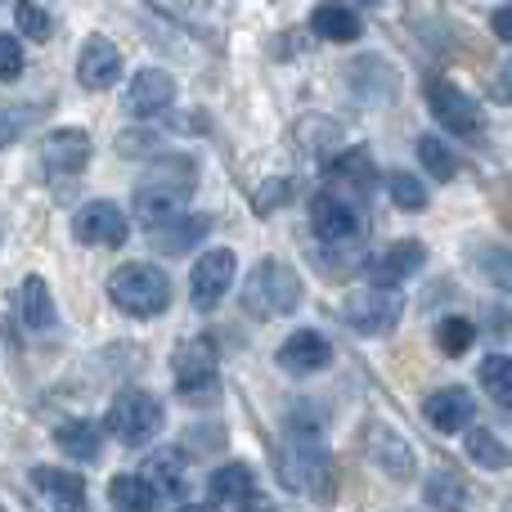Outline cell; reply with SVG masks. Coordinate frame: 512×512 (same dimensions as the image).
I'll use <instances>...</instances> for the list:
<instances>
[{"mask_svg": "<svg viewBox=\"0 0 512 512\" xmlns=\"http://www.w3.org/2000/svg\"><path fill=\"white\" fill-rule=\"evenodd\" d=\"M194 162L189 158H167L162 167H153L149 176L135 189V216H140L149 230H162V225L180 221L194 198Z\"/></svg>", "mask_w": 512, "mask_h": 512, "instance_id": "cell-1", "label": "cell"}, {"mask_svg": "<svg viewBox=\"0 0 512 512\" xmlns=\"http://www.w3.org/2000/svg\"><path fill=\"white\" fill-rule=\"evenodd\" d=\"M279 481L297 495H310L319 504H328L337 490V463L315 436L306 432H288L279 445Z\"/></svg>", "mask_w": 512, "mask_h": 512, "instance_id": "cell-2", "label": "cell"}, {"mask_svg": "<svg viewBox=\"0 0 512 512\" xmlns=\"http://www.w3.org/2000/svg\"><path fill=\"white\" fill-rule=\"evenodd\" d=\"M301 301V279L288 261H265L252 265V274L243 279V310L256 319H279V315H292Z\"/></svg>", "mask_w": 512, "mask_h": 512, "instance_id": "cell-3", "label": "cell"}, {"mask_svg": "<svg viewBox=\"0 0 512 512\" xmlns=\"http://www.w3.org/2000/svg\"><path fill=\"white\" fill-rule=\"evenodd\" d=\"M108 297H113V306L126 310V315L153 319L171 306V279L158 270V265L131 261V265H122V270H113V279H108Z\"/></svg>", "mask_w": 512, "mask_h": 512, "instance_id": "cell-4", "label": "cell"}, {"mask_svg": "<svg viewBox=\"0 0 512 512\" xmlns=\"http://www.w3.org/2000/svg\"><path fill=\"white\" fill-rule=\"evenodd\" d=\"M171 378L176 391L189 405H212L221 400V360H216V346L207 337H189L176 346V360H171Z\"/></svg>", "mask_w": 512, "mask_h": 512, "instance_id": "cell-5", "label": "cell"}, {"mask_svg": "<svg viewBox=\"0 0 512 512\" xmlns=\"http://www.w3.org/2000/svg\"><path fill=\"white\" fill-rule=\"evenodd\" d=\"M162 418H167V409H162L158 396H149V391H117V400L108 405V432L117 436L122 445H149L153 436L162 432Z\"/></svg>", "mask_w": 512, "mask_h": 512, "instance_id": "cell-6", "label": "cell"}, {"mask_svg": "<svg viewBox=\"0 0 512 512\" xmlns=\"http://www.w3.org/2000/svg\"><path fill=\"white\" fill-rule=\"evenodd\" d=\"M400 315H405L400 288H373V283H364V288L346 292V301H342V319L364 337H387L400 324Z\"/></svg>", "mask_w": 512, "mask_h": 512, "instance_id": "cell-7", "label": "cell"}, {"mask_svg": "<svg viewBox=\"0 0 512 512\" xmlns=\"http://www.w3.org/2000/svg\"><path fill=\"white\" fill-rule=\"evenodd\" d=\"M427 104H432V117L445 126V131H454V135H481L486 131V113H481V104L463 86H454V81H445V77L427 81Z\"/></svg>", "mask_w": 512, "mask_h": 512, "instance_id": "cell-8", "label": "cell"}, {"mask_svg": "<svg viewBox=\"0 0 512 512\" xmlns=\"http://www.w3.org/2000/svg\"><path fill=\"white\" fill-rule=\"evenodd\" d=\"M310 230L319 234V243L328 248H342V243H355L364 230V216L351 198L342 194H315L310 198Z\"/></svg>", "mask_w": 512, "mask_h": 512, "instance_id": "cell-9", "label": "cell"}, {"mask_svg": "<svg viewBox=\"0 0 512 512\" xmlns=\"http://www.w3.org/2000/svg\"><path fill=\"white\" fill-rule=\"evenodd\" d=\"M72 234H77V243H86V248H122L126 234H131V221H126V212L117 203L95 198V203H86L72 216Z\"/></svg>", "mask_w": 512, "mask_h": 512, "instance_id": "cell-10", "label": "cell"}, {"mask_svg": "<svg viewBox=\"0 0 512 512\" xmlns=\"http://www.w3.org/2000/svg\"><path fill=\"white\" fill-rule=\"evenodd\" d=\"M234 283V252L230 248H212L194 261V274H189V301L194 310H216L225 301Z\"/></svg>", "mask_w": 512, "mask_h": 512, "instance_id": "cell-11", "label": "cell"}, {"mask_svg": "<svg viewBox=\"0 0 512 512\" xmlns=\"http://www.w3.org/2000/svg\"><path fill=\"white\" fill-rule=\"evenodd\" d=\"M90 162V135L81 126H59V131L45 135L41 144V167L50 176H77Z\"/></svg>", "mask_w": 512, "mask_h": 512, "instance_id": "cell-12", "label": "cell"}, {"mask_svg": "<svg viewBox=\"0 0 512 512\" xmlns=\"http://www.w3.org/2000/svg\"><path fill=\"white\" fill-rule=\"evenodd\" d=\"M423 265H427V248H423V243H418V239H400V243L382 248L369 261V279H373V288H396V283L414 279Z\"/></svg>", "mask_w": 512, "mask_h": 512, "instance_id": "cell-13", "label": "cell"}, {"mask_svg": "<svg viewBox=\"0 0 512 512\" xmlns=\"http://www.w3.org/2000/svg\"><path fill=\"white\" fill-rule=\"evenodd\" d=\"M333 364V346H328L324 333H310V328H297L288 342L279 346V369L297 373V378H310V373L328 369Z\"/></svg>", "mask_w": 512, "mask_h": 512, "instance_id": "cell-14", "label": "cell"}, {"mask_svg": "<svg viewBox=\"0 0 512 512\" xmlns=\"http://www.w3.org/2000/svg\"><path fill=\"white\" fill-rule=\"evenodd\" d=\"M117 77H122V54H117V45L108 41V36H90L77 54V81L86 90H108V86H117Z\"/></svg>", "mask_w": 512, "mask_h": 512, "instance_id": "cell-15", "label": "cell"}, {"mask_svg": "<svg viewBox=\"0 0 512 512\" xmlns=\"http://www.w3.org/2000/svg\"><path fill=\"white\" fill-rule=\"evenodd\" d=\"M171 99H176V81H171L162 68H140L131 77V86H126V113L158 117L171 108Z\"/></svg>", "mask_w": 512, "mask_h": 512, "instance_id": "cell-16", "label": "cell"}, {"mask_svg": "<svg viewBox=\"0 0 512 512\" xmlns=\"http://www.w3.org/2000/svg\"><path fill=\"white\" fill-rule=\"evenodd\" d=\"M423 414L436 432H468L477 405H472V396L463 387H445V391H432V396L423 400Z\"/></svg>", "mask_w": 512, "mask_h": 512, "instance_id": "cell-17", "label": "cell"}, {"mask_svg": "<svg viewBox=\"0 0 512 512\" xmlns=\"http://www.w3.org/2000/svg\"><path fill=\"white\" fill-rule=\"evenodd\" d=\"M32 486L50 499L54 512H81V499H86V481L68 468H36Z\"/></svg>", "mask_w": 512, "mask_h": 512, "instance_id": "cell-18", "label": "cell"}, {"mask_svg": "<svg viewBox=\"0 0 512 512\" xmlns=\"http://www.w3.org/2000/svg\"><path fill=\"white\" fill-rule=\"evenodd\" d=\"M54 445H59L68 459L90 463V459H99V450H104V427L90 423V418H68V423L54 427Z\"/></svg>", "mask_w": 512, "mask_h": 512, "instance_id": "cell-19", "label": "cell"}, {"mask_svg": "<svg viewBox=\"0 0 512 512\" xmlns=\"http://www.w3.org/2000/svg\"><path fill=\"white\" fill-rule=\"evenodd\" d=\"M18 319H23L32 333H45V328L54 324V297L41 274H27L23 288H18Z\"/></svg>", "mask_w": 512, "mask_h": 512, "instance_id": "cell-20", "label": "cell"}, {"mask_svg": "<svg viewBox=\"0 0 512 512\" xmlns=\"http://www.w3.org/2000/svg\"><path fill=\"white\" fill-rule=\"evenodd\" d=\"M369 454L378 459V468H387L396 481L414 477V454H409V445L400 441L391 427H369Z\"/></svg>", "mask_w": 512, "mask_h": 512, "instance_id": "cell-21", "label": "cell"}, {"mask_svg": "<svg viewBox=\"0 0 512 512\" xmlns=\"http://www.w3.org/2000/svg\"><path fill=\"white\" fill-rule=\"evenodd\" d=\"M207 230H212V221H207V216H180V221H171V225H162V230H153V248L180 256V252L198 248V243L207 239Z\"/></svg>", "mask_w": 512, "mask_h": 512, "instance_id": "cell-22", "label": "cell"}, {"mask_svg": "<svg viewBox=\"0 0 512 512\" xmlns=\"http://www.w3.org/2000/svg\"><path fill=\"white\" fill-rule=\"evenodd\" d=\"M310 27H315L324 41H355V36L364 32L360 9H351V5H319L315 14H310Z\"/></svg>", "mask_w": 512, "mask_h": 512, "instance_id": "cell-23", "label": "cell"}, {"mask_svg": "<svg viewBox=\"0 0 512 512\" xmlns=\"http://www.w3.org/2000/svg\"><path fill=\"white\" fill-rule=\"evenodd\" d=\"M108 499H113V512H158V490L144 477H113Z\"/></svg>", "mask_w": 512, "mask_h": 512, "instance_id": "cell-24", "label": "cell"}, {"mask_svg": "<svg viewBox=\"0 0 512 512\" xmlns=\"http://www.w3.org/2000/svg\"><path fill=\"white\" fill-rule=\"evenodd\" d=\"M252 490H256V477L248 463H225V468H216L212 477H207V495L212 499H234V504H239Z\"/></svg>", "mask_w": 512, "mask_h": 512, "instance_id": "cell-25", "label": "cell"}, {"mask_svg": "<svg viewBox=\"0 0 512 512\" xmlns=\"http://www.w3.org/2000/svg\"><path fill=\"white\" fill-rule=\"evenodd\" d=\"M324 176H328V180H337V185L346 180V185H355V189H369L378 171H373V162H369V153H364V149H346L342 158L328 162Z\"/></svg>", "mask_w": 512, "mask_h": 512, "instance_id": "cell-26", "label": "cell"}, {"mask_svg": "<svg viewBox=\"0 0 512 512\" xmlns=\"http://www.w3.org/2000/svg\"><path fill=\"white\" fill-rule=\"evenodd\" d=\"M468 459L481 463V468H490V472H499L512 463V454L490 427H468Z\"/></svg>", "mask_w": 512, "mask_h": 512, "instance_id": "cell-27", "label": "cell"}, {"mask_svg": "<svg viewBox=\"0 0 512 512\" xmlns=\"http://www.w3.org/2000/svg\"><path fill=\"white\" fill-rule=\"evenodd\" d=\"M414 149H418V162H423L427 176H436V180L459 176V158H454V149L445 140H436V135H418Z\"/></svg>", "mask_w": 512, "mask_h": 512, "instance_id": "cell-28", "label": "cell"}, {"mask_svg": "<svg viewBox=\"0 0 512 512\" xmlns=\"http://www.w3.org/2000/svg\"><path fill=\"white\" fill-rule=\"evenodd\" d=\"M149 472H153V481H158L153 490H167L171 499H180V495L189 490V481H185V454H180V450L153 454V459H149Z\"/></svg>", "mask_w": 512, "mask_h": 512, "instance_id": "cell-29", "label": "cell"}, {"mask_svg": "<svg viewBox=\"0 0 512 512\" xmlns=\"http://www.w3.org/2000/svg\"><path fill=\"white\" fill-rule=\"evenodd\" d=\"M477 378H481V387L490 391V400H499L504 409H512V355H486Z\"/></svg>", "mask_w": 512, "mask_h": 512, "instance_id": "cell-30", "label": "cell"}, {"mask_svg": "<svg viewBox=\"0 0 512 512\" xmlns=\"http://www.w3.org/2000/svg\"><path fill=\"white\" fill-rule=\"evenodd\" d=\"M427 499L441 512H463L468 508V481L454 477V472H436V477L427 481Z\"/></svg>", "mask_w": 512, "mask_h": 512, "instance_id": "cell-31", "label": "cell"}, {"mask_svg": "<svg viewBox=\"0 0 512 512\" xmlns=\"http://www.w3.org/2000/svg\"><path fill=\"white\" fill-rule=\"evenodd\" d=\"M387 194L400 212H423L427 207V185L409 171H387Z\"/></svg>", "mask_w": 512, "mask_h": 512, "instance_id": "cell-32", "label": "cell"}, {"mask_svg": "<svg viewBox=\"0 0 512 512\" xmlns=\"http://www.w3.org/2000/svg\"><path fill=\"white\" fill-rule=\"evenodd\" d=\"M472 342H477V328H472V319L445 315L441 324H436V346H441V355H463Z\"/></svg>", "mask_w": 512, "mask_h": 512, "instance_id": "cell-33", "label": "cell"}, {"mask_svg": "<svg viewBox=\"0 0 512 512\" xmlns=\"http://www.w3.org/2000/svg\"><path fill=\"white\" fill-rule=\"evenodd\" d=\"M477 270L486 274L495 288L512 292V248H481L477 252Z\"/></svg>", "mask_w": 512, "mask_h": 512, "instance_id": "cell-34", "label": "cell"}, {"mask_svg": "<svg viewBox=\"0 0 512 512\" xmlns=\"http://www.w3.org/2000/svg\"><path fill=\"white\" fill-rule=\"evenodd\" d=\"M14 23L23 36H32V41H50L54 36V14L45 5H18L14 9Z\"/></svg>", "mask_w": 512, "mask_h": 512, "instance_id": "cell-35", "label": "cell"}, {"mask_svg": "<svg viewBox=\"0 0 512 512\" xmlns=\"http://www.w3.org/2000/svg\"><path fill=\"white\" fill-rule=\"evenodd\" d=\"M23 77V45L14 36H0V81H18Z\"/></svg>", "mask_w": 512, "mask_h": 512, "instance_id": "cell-36", "label": "cell"}, {"mask_svg": "<svg viewBox=\"0 0 512 512\" xmlns=\"http://www.w3.org/2000/svg\"><path fill=\"white\" fill-rule=\"evenodd\" d=\"M490 27H495L499 41H508V45H512V5H499L495 14H490Z\"/></svg>", "mask_w": 512, "mask_h": 512, "instance_id": "cell-37", "label": "cell"}, {"mask_svg": "<svg viewBox=\"0 0 512 512\" xmlns=\"http://www.w3.org/2000/svg\"><path fill=\"white\" fill-rule=\"evenodd\" d=\"M239 512H279V504L270 495H261V490H252V495L239 499Z\"/></svg>", "mask_w": 512, "mask_h": 512, "instance_id": "cell-38", "label": "cell"}, {"mask_svg": "<svg viewBox=\"0 0 512 512\" xmlns=\"http://www.w3.org/2000/svg\"><path fill=\"white\" fill-rule=\"evenodd\" d=\"M499 95L512 99V63H504V77H499Z\"/></svg>", "mask_w": 512, "mask_h": 512, "instance_id": "cell-39", "label": "cell"}, {"mask_svg": "<svg viewBox=\"0 0 512 512\" xmlns=\"http://www.w3.org/2000/svg\"><path fill=\"white\" fill-rule=\"evenodd\" d=\"M180 512H216V508H212V504H185Z\"/></svg>", "mask_w": 512, "mask_h": 512, "instance_id": "cell-40", "label": "cell"}, {"mask_svg": "<svg viewBox=\"0 0 512 512\" xmlns=\"http://www.w3.org/2000/svg\"><path fill=\"white\" fill-rule=\"evenodd\" d=\"M0 512H5V508H0Z\"/></svg>", "mask_w": 512, "mask_h": 512, "instance_id": "cell-41", "label": "cell"}]
</instances>
